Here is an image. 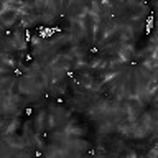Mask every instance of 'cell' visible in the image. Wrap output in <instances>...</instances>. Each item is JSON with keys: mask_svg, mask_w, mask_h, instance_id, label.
Here are the masks:
<instances>
[{"mask_svg": "<svg viewBox=\"0 0 158 158\" xmlns=\"http://www.w3.org/2000/svg\"><path fill=\"white\" fill-rule=\"evenodd\" d=\"M145 91H147L148 96H155V94L158 92V79H152V81L148 82Z\"/></svg>", "mask_w": 158, "mask_h": 158, "instance_id": "6da1fadb", "label": "cell"}]
</instances>
